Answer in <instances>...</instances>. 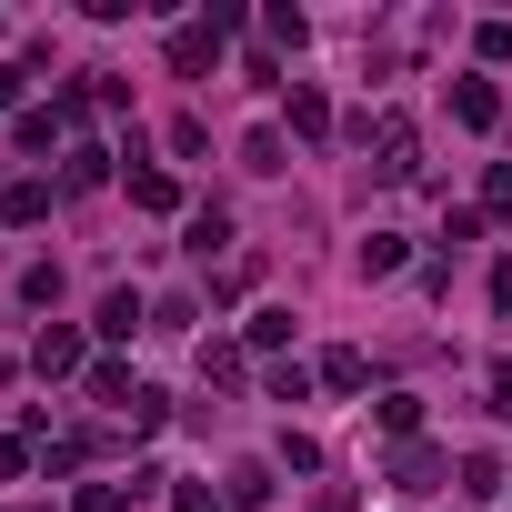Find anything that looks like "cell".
Instances as JSON below:
<instances>
[{
  "instance_id": "cell-1",
  "label": "cell",
  "mask_w": 512,
  "mask_h": 512,
  "mask_svg": "<svg viewBox=\"0 0 512 512\" xmlns=\"http://www.w3.org/2000/svg\"><path fill=\"white\" fill-rule=\"evenodd\" d=\"M101 332L131 342V332H141V292H111V302H101Z\"/></svg>"
},
{
  "instance_id": "cell-2",
  "label": "cell",
  "mask_w": 512,
  "mask_h": 512,
  "mask_svg": "<svg viewBox=\"0 0 512 512\" xmlns=\"http://www.w3.org/2000/svg\"><path fill=\"white\" fill-rule=\"evenodd\" d=\"M131 201H141V211H171L181 191H171V171H131Z\"/></svg>"
},
{
  "instance_id": "cell-3",
  "label": "cell",
  "mask_w": 512,
  "mask_h": 512,
  "mask_svg": "<svg viewBox=\"0 0 512 512\" xmlns=\"http://www.w3.org/2000/svg\"><path fill=\"white\" fill-rule=\"evenodd\" d=\"M231 502H241V512H251V502H272V472H262V462H241V472H231Z\"/></svg>"
}]
</instances>
